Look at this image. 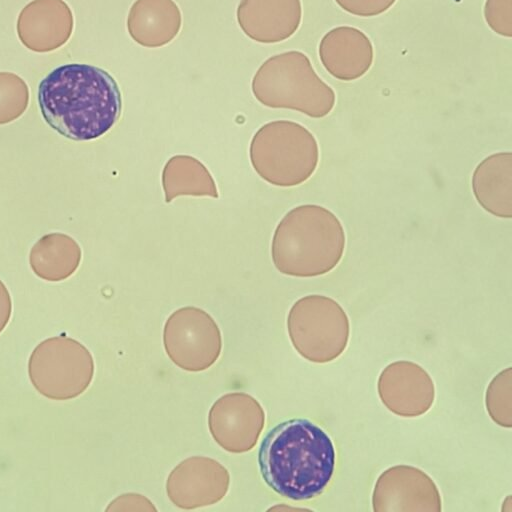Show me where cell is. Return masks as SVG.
Instances as JSON below:
<instances>
[{
    "label": "cell",
    "instance_id": "cell-24",
    "mask_svg": "<svg viewBox=\"0 0 512 512\" xmlns=\"http://www.w3.org/2000/svg\"><path fill=\"white\" fill-rule=\"evenodd\" d=\"M12 312V304L9 292L0 280V333L9 322Z\"/></svg>",
    "mask_w": 512,
    "mask_h": 512
},
{
    "label": "cell",
    "instance_id": "cell-12",
    "mask_svg": "<svg viewBox=\"0 0 512 512\" xmlns=\"http://www.w3.org/2000/svg\"><path fill=\"white\" fill-rule=\"evenodd\" d=\"M73 14L64 0H33L20 12L17 34L21 43L34 52L58 49L70 38Z\"/></svg>",
    "mask_w": 512,
    "mask_h": 512
},
{
    "label": "cell",
    "instance_id": "cell-3",
    "mask_svg": "<svg viewBox=\"0 0 512 512\" xmlns=\"http://www.w3.org/2000/svg\"><path fill=\"white\" fill-rule=\"evenodd\" d=\"M346 246L344 227L329 209L317 204L297 206L275 229L271 256L285 275L316 277L332 271Z\"/></svg>",
    "mask_w": 512,
    "mask_h": 512
},
{
    "label": "cell",
    "instance_id": "cell-10",
    "mask_svg": "<svg viewBox=\"0 0 512 512\" xmlns=\"http://www.w3.org/2000/svg\"><path fill=\"white\" fill-rule=\"evenodd\" d=\"M229 487V474L217 461L194 456L179 463L170 473L166 490L169 499L183 509L214 504Z\"/></svg>",
    "mask_w": 512,
    "mask_h": 512
},
{
    "label": "cell",
    "instance_id": "cell-1",
    "mask_svg": "<svg viewBox=\"0 0 512 512\" xmlns=\"http://www.w3.org/2000/svg\"><path fill=\"white\" fill-rule=\"evenodd\" d=\"M38 105L44 120L59 134L88 141L116 124L122 97L116 80L104 69L69 63L56 67L40 81Z\"/></svg>",
    "mask_w": 512,
    "mask_h": 512
},
{
    "label": "cell",
    "instance_id": "cell-23",
    "mask_svg": "<svg viewBox=\"0 0 512 512\" xmlns=\"http://www.w3.org/2000/svg\"><path fill=\"white\" fill-rule=\"evenodd\" d=\"M107 510H148L155 511L156 508L152 503L139 494H125L115 499Z\"/></svg>",
    "mask_w": 512,
    "mask_h": 512
},
{
    "label": "cell",
    "instance_id": "cell-16",
    "mask_svg": "<svg viewBox=\"0 0 512 512\" xmlns=\"http://www.w3.org/2000/svg\"><path fill=\"white\" fill-rule=\"evenodd\" d=\"M181 11L173 0H136L127 17L130 37L147 48L162 47L179 33Z\"/></svg>",
    "mask_w": 512,
    "mask_h": 512
},
{
    "label": "cell",
    "instance_id": "cell-22",
    "mask_svg": "<svg viewBox=\"0 0 512 512\" xmlns=\"http://www.w3.org/2000/svg\"><path fill=\"white\" fill-rule=\"evenodd\" d=\"M344 11L360 16L373 17L391 8L397 0H334Z\"/></svg>",
    "mask_w": 512,
    "mask_h": 512
},
{
    "label": "cell",
    "instance_id": "cell-8",
    "mask_svg": "<svg viewBox=\"0 0 512 512\" xmlns=\"http://www.w3.org/2000/svg\"><path fill=\"white\" fill-rule=\"evenodd\" d=\"M163 342L167 355L180 368L202 371L221 352V333L213 318L196 307H183L167 319Z\"/></svg>",
    "mask_w": 512,
    "mask_h": 512
},
{
    "label": "cell",
    "instance_id": "cell-14",
    "mask_svg": "<svg viewBox=\"0 0 512 512\" xmlns=\"http://www.w3.org/2000/svg\"><path fill=\"white\" fill-rule=\"evenodd\" d=\"M237 21L250 39L270 44L290 38L302 19L300 0H241Z\"/></svg>",
    "mask_w": 512,
    "mask_h": 512
},
{
    "label": "cell",
    "instance_id": "cell-17",
    "mask_svg": "<svg viewBox=\"0 0 512 512\" xmlns=\"http://www.w3.org/2000/svg\"><path fill=\"white\" fill-rule=\"evenodd\" d=\"M472 191L478 204L488 213L512 217V153L503 151L484 158L472 174Z\"/></svg>",
    "mask_w": 512,
    "mask_h": 512
},
{
    "label": "cell",
    "instance_id": "cell-7",
    "mask_svg": "<svg viewBox=\"0 0 512 512\" xmlns=\"http://www.w3.org/2000/svg\"><path fill=\"white\" fill-rule=\"evenodd\" d=\"M30 381L43 396L68 400L90 385L94 362L88 349L75 339L51 337L36 346L28 363Z\"/></svg>",
    "mask_w": 512,
    "mask_h": 512
},
{
    "label": "cell",
    "instance_id": "cell-11",
    "mask_svg": "<svg viewBox=\"0 0 512 512\" xmlns=\"http://www.w3.org/2000/svg\"><path fill=\"white\" fill-rule=\"evenodd\" d=\"M378 393L382 403L402 417H415L427 412L435 395L429 374L409 361L391 363L381 372Z\"/></svg>",
    "mask_w": 512,
    "mask_h": 512
},
{
    "label": "cell",
    "instance_id": "cell-13",
    "mask_svg": "<svg viewBox=\"0 0 512 512\" xmlns=\"http://www.w3.org/2000/svg\"><path fill=\"white\" fill-rule=\"evenodd\" d=\"M374 511L426 510L423 504H434L441 508L437 486L422 470L398 465L384 471L378 478L372 497Z\"/></svg>",
    "mask_w": 512,
    "mask_h": 512
},
{
    "label": "cell",
    "instance_id": "cell-19",
    "mask_svg": "<svg viewBox=\"0 0 512 512\" xmlns=\"http://www.w3.org/2000/svg\"><path fill=\"white\" fill-rule=\"evenodd\" d=\"M166 202L181 195L218 197L213 177L197 159L176 155L168 160L162 173Z\"/></svg>",
    "mask_w": 512,
    "mask_h": 512
},
{
    "label": "cell",
    "instance_id": "cell-9",
    "mask_svg": "<svg viewBox=\"0 0 512 512\" xmlns=\"http://www.w3.org/2000/svg\"><path fill=\"white\" fill-rule=\"evenodd\" d=\"M265 414L252 396L226 394L212 405L208 425L214 440L226 451L243 453L252 449L264 427Z\"/></svg>",
    "mask_w": 512,
    "mask_h": 512
},
{
    "label": "cell",
    "instance_id": "cell-5",
    "mask_svg": "<svg viewBox=\"0 0 512 512\" xmlns=\"http://www.w3.org/2000/svg\"><path fill=\"white\" fill-rule=\"evenodd\" d=\"M250 159L265 181L292 187L304 183L315 172L319 146L314 135L301 124L277 120L256 132L250 144Z\"/></svg>",
    "mask_w": 512,
    "mask_h": 512
},
{
    "label": "cell",
    "instance_id": "cell-21",
    "mask_svg": "<svg viewBox=\"0 0 512 512\" xmlns=\"http://www.w3.org/2000/svg\"><path fill=\"white\" fill-rule=\"evenodd\" d=\"M484 18L495 33L512 36V0H486Z\"/></svg>",
    "mask_w": 512,
    "mask_h": 512
},
{
    "label": "cell",
    "instance_id": "cell-15",
    "mask_svg": "<svg viewBox=\"0 0 512 512\" xmlns=\"http://www.w3.org/2000/svg\"><path fill=\"white\" fill-rule=\"evenodd\" d=\"M318 52L326 71L341 81H352L365 75L374 58L368 36L351 26H338L328 31L319 43Z\"/></svg>",
    "mask_w": 512,
    "mask_h": 512
},
{
    "label": "cell",
    "instance_id": "cell-6",
    "mask_svg": "<svg viewBox=\"0 0 512 512\" xmlns=\"http://www.w3.org/2000/svg\"><path fill=\"white\" fill-rule=\"evenodd\" d=\"M287 328L298 353L311 362L339 357L349 340V319L338 302L325 295H307L291 307Z\"/></svg>",
    "mask_w": 512,
    "mask_h": 512
},
{
    "label": "cell",
    "instance_id": "cell-4",
    "mask_svg": "<svg viewBox=\"0 0 512 512\" xmlns=\"http://www.w3.org/2000/svg\"><path fill=\"white\" fill-rule=\"evenodd\" d=\"M255 98L270 108L299 111L323 118L334 108V90L315 72L301 51L273 55L263 62L252 79Z\"/></svg>",
    "mask_w": 512,
    "mask_h": 512
},
{
    "label": "cell",
    "instance_id": "cell-20",
    "mask_svg": "<svg viewBox=\"0 0 512 512\" xmlns=\"http://www.w3.org/2000/svg\"><path fill=\"white\" fill-rule=\"evenodd\" d=\"M29 102V89L25 81L11 72H0V124L20 117Z\"/></svg>",
    "mask_w": 512,
    "mask_h": 512
},
{
    "label": "cell",
    "instance_id": "cell-18",
    "mask_svg": "<svg viewBox=\"0 0 512 512\" xmlns=\"http://www.w3.org/2000/svg\"><path fill=\"white\" fill-rule=\"evenodd\" d=\"M81 260L78 243L66 234L50 233L39 239L30 251L35 274L48 281H61L73 274Z\"/></svg>",
    "mask_w": 512,
    "mask_h": 512
},
{
    "label": "cell",
    "instance_id": "cell-2",
    "mask_svg": "<svg viewBox=\"0 0 512 512\" xmlns=\"http://www.w3.org/2000/svg\"><path fill=\"white\" fill-rule=\"evenodd\" d=\"M337 463L331 436L314 421L298 417L282 421L264 436L258 464L264 482L293 501L319 497L330 485Z\"/></svg>",
    "mask_w": 512,
    "mask_h": 512
}]
</instances>
